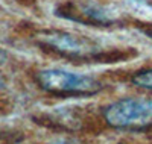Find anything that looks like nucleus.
<instances>
[{"label": "nucleus", "instance_id": "39448f33", "mask_svg": "<svg viewBox=\"0 0 152 144\" xmlns=\"http://www.w3.org/2000/svg\"><path fill=\"white\" fill-rule=\"evenodd\" d=\"M131 82L138 88L152 91V68H146L134 73V76L131 77Z\"/></svg>", "mask_w": 152, "mask_h": 144}, {"label": "nucleus", "instance_id": "f03ea898", "mask_svg": "<svg viewBox=\"0 0 152 144\" xmlns=\"http://www.w3.org/2000/svg\"><path fill=\"white\" fill-rule=\"evenodd\" d=\"M41 89L53 96H93L102 85L93 76L62 68H44L35 76Z\"/></svg>", "mask_w": 152, "mask_h": 144}, {"label": "nucleus", "instance_id": "f257e3e1", "mask_svg": "<svg viewBox=\"0 0 152 144\" xmlns=\"http://www.w3.org/2000/svg\"><path fill=\"white\" fill-rule=\"evenodd\" d=\"M37 41L40 46L52 50L53 53H58L73 61L110 62L113 59H117L114 58L111 49L97 43L93 38L67 32V31H56V29L43 31L38 33Z\"/></svg>", "mask_w": 152, "mask_h": 144}, {"label": "nucleus", "instance_id": "423d86ee", "mask_svg": "<svg viewBox=\"0 0 152 144\" xmlns=\"http://www.w3.org/2000/svg\"><path fill=\"white\" fill-rule=\"evenodd\" d=\"M49 144H84V143H81L78 140H72V138H59V140H55Z\"/></svg>", "mask_w": 152, "mask_h": 144}, {"label": "nucleus", "instance_id": "20e7f679", "mask_svg": "<svg viewBox=\"0 0 152 144\" xmlns=\"http://www.w3.org/2000/svg\"><path fill=\"white\" fill-rule=\"evenodd\" d=\"M56 14L66 20L90 26H111L119 17L113 8L94 0H69L58 8Z\"/></svg>", "mask_w": 152, "mask_h": 144}, {"label": "nucleus", "instance_id": "0eeeda50", "mask_svg": "<svg viewBox=\"0 0 152 144\" xmlns=\"http://www.w3.org/2000/svg\"><path fill=\"white\" fill-rule=\"evenodd\" d=\"M148 35H149V36H151V38H152V28H151V29H149V31H148Z\"/></svg>", "mask_w": 152, "mask_h": 144}, {"label": "nucleus", "instance_id": "7ed1b4c3", "mask_svg": "<svg viewBox=\"0 0 152 144\" xmlns=\"http://www.w3.org/2000/svg\"><path fill=\"white\" fill-rule=\"evenodd\" d=\"M104 120L116 129H142L152 124V100L125 97L104 108Z\"/></svg>", "mask_w": 152, "mask_h": 144}]
</instances>
